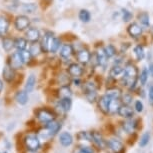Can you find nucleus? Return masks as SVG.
<instances>
[{"label": "nucleus", "mask_w": 153, "mask_h": 153, "mask_svg": "<svg viewBox=\"0 0 153 153\" xmlns=\"http://www.w3.org/2000/svg\"><path fill=\"white\" fill-rule=\"evenodd\" d=\"M138 70L137 67L132 63H128L123 69L122 73V82L123 85L127 86L129 89H134L137 83Z\"/></svg>", "instance_id": "nucleus-1"}, {"label": "nucleus", "mask_w": 153, "mask_h": 153, "mask_svg": "<svg viewBox=\"0 0 153 153\" xmlns=\"http://www.w3.org/2000/svg\"><path fill=\"white\" fill-rule=\"evenodd\" d=\"M24 143L29 151L35 152L40 148V141L34 134H29L24 138Z\"/></svg>", "instance_id": "nucleus-2"}, {"label": "nucleus", "mask_w": 153, "mask_h": 153, "mask_svg": "<svg viewBox=\"0 0 153 153\" xmlns=\"http://www.w3.org/2000/svg\"><path fill=\"white\" fill-rule=\"evenodd\" d=\"M83 91L89 102H94L97 99L96 86L94 85L93 82H86L83 86Z\"/></svg>", "instance_id": "nucleus-3"}, {"label": "nucleus", "mask_w": 153, "mask_h": 153, "mask_svg": "<svg viewBox=\"0 0 153 153\" xmlns=\"http://www.w3.org/2000/svg\"><path fill=\"white\" fill-rule=\"evenodd\" d=\"M30 25V19L27 16L20 15L15 19V28L18 31H23L27 29Z\"/></svg>", "instance_id": "nucleus-4"}, {"label": "nucleus", "mask_w": 153, "mask_h": 153, "mask_svg": "<svg viewBox=\"0 0 153 153\" xmlns=\"http://www.w3.org/2000/svg\"><path fill=\"white\" fill-rule=\"evenodd\" d=\"M107 146L113 153H125V148L122 142L117 139H110L107 141Z\"/></svg>", "instance_id": "nucleus-5"}, {"label": "nucleus", "mask_w": 153, "mask_h": 153, "mask_svg": "<svg viewBox=\"0 0 153 153\" xmlns=\"http://www.w3.org/2000/svg\"><path fill=\"white\" fill-rule=\"evenodd\" d=\"M37 118L40 122L42 123H48L50 121H52L54 119V115L51 113L50 111L46 110V109H40V110L37 111Z\"/></svg>", "instance_id": "nucleus-6"}, {"label": "nucleus", "mask_w": 153, "mask_h": 153, "mask_svg": "<svg viewBox=\"0 0 153 153\" xmlns=\"http://www.w3.org/2000/svg\"><path fill=\"white\" fill-rule=\"evenodd\" d=\"M90 136H91V141H93L95 145H96L97 147H99L100 149H103L107 146V142L103 139L102 135H101L99 132H97V131L91 132Z\"/></svg>", "instance_id": "nucleus-7"}, {"label": "nucleus", "mask_w": 153, "mask_h": 153, "mask_svg": "<svg viewBox=\"0 0 153 153\" xmlns=\"http://www.w3.org/2000/svg\"><path fill=\"white\" fill-rule=\"evenodd\" d=\"M127 31H128L129 35L133 38H138L142 35V32H143V28L141 25H139L138 23H131L130 25L127 28Z\"/></svg>", "instance_id": "nucleus-8"}, {"label": "nucleus", "mask_w": 153, "mask_h": 153, "mask_svg": "<svg viewBox=\"0 0 153 153\" xmlns=\"http://www.w3.org/2000/svg\"><path fill=\"white\" fill-rule=\"evenodd\" d=\"M24 64L23 60L20 55V52H15L12 54V56L10 57V67H12L14 70L16 69H20Z\"/></svg>", "instance_id": "nucleus-9"}, {"label": "nucleus", "mask_w": 153, "mask_h": 153, "mask_svg": "<svg viewBox=\"0 0 153 153\" xmlns=\"http://www.w3.org/2000/svg\"><path fill=\"white\" fill-rule=\"evenodd\" d=\"M46 129H47L48 133L50 136H54L59 132V130L61 129V123H59L58 121L52 120L50 122L46 123Z\"/></svg>", "instance_id": "nucleus-10"}, {"label": "nucleus", "mask_w": 153, "mask_h": 153, "mask_svg": "<svg viewBox=\"0 0 153 153\" xmlns=\"http://www.w3.org/2000/svg\"><path fill=\"white\" fill-rule=\"evenodd\" d=\"M68 73L70 76L78 78L83 74V68L78 63H71L68 67Z\"/></svg>", "instance_id": "nucleus-11"}, {"label": "nucleus", "mask_w": 153, "mask_h": 153, "mask_svg": "<svg viewBox=\"0 0 153 153\" xmlns=\"http://www.w3.org/2000/svg\"><path fill=\"white\" fill-rule=\"evenodd\" d=\"M110 100H111V98L108 97L106 94L101 96L99 98V100H98V107H99V109L104 114H108V106H109Z\"/></svg>", "instance_id": "nucleus-12"}, {"label": "nucleus", "mask_w": 153, "mask_h": 153, "mask_svg": "<svg viewBox=\"0 0 153 153\" xmlns=\"http://www.w3.org/2000/svg\"><path fill=\"white\" fill-rule=\"evenodd\" d=\"M117 113L123 118H131L134 115V110H133V108L130 107L129 105L123 104L119 107Z\"/></svg>", "instance_id": "nucleus-13"}, {"label": "nucleus", "mask_w": 153, "mask_h": 153, "mask_svg": "<svg viewBox=\"0 0 153 153\" xmlns=\"http://www.w3.org/2000/svg\"><path fill=\"white\" fill-rule=\"evenodd\" d=\"M138 123H139V119L128 120L123 123L122 127L127 133H133L134 130H136V129L139 128V127H138Z\"/></svg>", "instance_id": "nucleus-14"}, {"label": "nucleus", "mask_w": 153, "mask_h": 153, "mask_svg": "<svg viewBox=\"0 0 153 153\" xmlns=\"http://www.w3.org/2000/svg\"><path fill=\"white\" fill-rule=\"evenodd\" d=\"M91 59V54L87 50V49H81L78 51L77 53V60L79 61V63L81 64H87Z\"/></svg>", "instance_id": "nucleus-15"}, {"label": "nucleus", "mask_w": 153, "mask_h": 153, "mask_svg": "<svg viewBox=\"0 0 153 153\" xmlns=\"http://www.w3.org/2000/svg\"><path fill=\"white\" fill-rule=\"evenodd\" d=\"M107 60H108V57H107V55H106L104 49L100 48L99 50L96 52V62H97V64L104 67V66H106V64H107Z\"/></svg>", "instance_id": "nucleus-16"}, {"label": "nucleus", "mask_w": 153, "mask_h": 153, "mask_svg": "<svg viewBox=\"0 0 153 153\" xmlns=\"http://www.w3.org/2000/svg\"><path fill=\"white\" fill-rule=\"evenodd\" d=\"M26 38L30 42H37L40 39V32L36 28H29L26 31Z\"/></svg>", "instance_id": "nucleus-17"}, {"label": "nucleus", "mask_w": 153, "mask_h": 153, "mask_svg": "<svg viewBox=\"0 0 153 153\" xmlns=\"http://www.w3.org/2000/svg\"><path fill=\"white\" fill-rule=\"evenodd\" d=\"M121 106V101L117 98H111L108 106V114H115L118 112V109Z\"/></svg>", "instance_id": "nucleus-18"}, {"label": "nucleus", "mask_w": 153, "mask_h": 153, "mask_svg": "<svg viewBox=\"0 0 153 153\" xmlns=\"http://www.w3.org/2000/svg\"><path fill=\"white\" fill-rule=\"evenodd\" d=\"M59 141L62 146L68 147L73 142V137H72V135L70 133H68V132H63V133L60 134Z\"/></svg>", "instance_id": "nucleus-19"}, {"label": "nucleus", "mask_w": 153, "mask_h": 153, "mask_svg": "<svg viewBox=\"0 0 153 153\" xmlns=\"http://www.w3.org/2000/svg\"><path fill=\"white\" fill-rule=\"evenodd\" d=\"M60 56L64 59H68L70 58V56L73 54V47L70 44H64L61 46V49H60Z\"/></svg>", "instance_id": "nucleus-20"}, {"label": "nucleus", "mask_w": 153, "mask_h": 153, "mask_svg": "<svg viewBox=\"0 0 153 153\" xmlns=\"http://www.w3.org/2000/svg\"><path fill=\"white\" fill-rule=\"evenodd\" d=\"M3 77L7 82H11L15 77V72L12 67H10V65L5 66L3 69Z\"/></svg>", "instance_id": "nucleus-21"}, {"label": "nucleus", "mask_w": 153, "mask_h": 153, "mask_svg": "<svg viewBox=\"0 0 153 153\" xmlns=\"http://www.w3.org/2000/svg\"><path fill=\"white\" fill-rule=\"evenodd\" d=\"M15 100L20 105H25L28 102V94L26 91H18L15 95Z\"/></svg>", "instance_id": "nucleus-22"}, {"label": "nucleus", "mask_w": 153, "mask_h": 153, "mask_svg": "<svg viewBox=\"0 0 153 153\" xmlns=\"http://www.w3.org/2000/svg\"><path fill=\"white\" fill-rule=\"evenodd\" d=\"M71 106H72V100L70 97L61 98V100H60V108L63 111L68 112L71 109Z\"/></svg>", "instance_id": "nucleus-23"}, {"label": "nucleus", "mask_w": 153, "mask_h": 153, "mask_svg": "<svg viewBox=\"0 0 153 153\" xmlns=\"http://www.w3.org/2000/svg\"><path fill=\"white\" fill-rule=\"evenodd\" d=\"M35 84H36L35 76H34V75H30V76L27 78L26 85H25V91H26L27 93H30V92H32L34 87H35Z\"/></svg>", "instance_id": "nucleus-24"}, {"label": "nucleus", "mask_w": 153, "mask_h": 153, "mask_svg": "<svg viewBox=\"0 0 153 153\" xmlns=\"http://www.w3.org/2000/svg\"><path fill=\"white\" fill-rule=\"evenodd\" d=\"M9 28V22L5 17L0 16V35H5Z\"/></svg>", "instance_id": "nucleus-25"}, {"label": "nucleus", "mask_w": 153, "mask_h": 153, "mask_svg": "<svg viewBox=\"0 0 153 153\" xmlns=\"http://www.w3.org/2000/svg\"><path fill=\"white\" fill-rule=\"evenodd\" d=\"M52 38H53V36L49 33H47L44 36V38H43V40H42V43L40 44L41 45V49L44 51V52H48V48H49V45H50Z\"/></svg>", "instance_id": "nucleus-26"}, {"label": "nucleus", "mask_w": 153, "mask_h": 153, "mask_svg": "<svg viewBox=\"0 0 153 153\" xmlns=\"http://www.w3.org/2000/svg\"><path fill=\"white\" fill-rule=\"evenodd\" d=\"M105 94L107 95L108 97H110V98H117V99H120L121 95H122L120 89L119 88H116V87H113V88L108 89V90L106 91Z\"/></svg>", "instance_id": "nucleus-27"}, {"label": "nucleus", "mask_w": 153, "mask_h": 153, "mask_svg": "<svg viewBox=\"0 0 153 153\" xmlns=\"http://www.w3.org/2000/svg\"><path fill=\"white\" fill-rule=\"evenodd\" d=\"M59 47H60V41H59V39H57V38H55V37H53L52 40H51L50 45H49L48 52L55 53L56 51L59 49Z\"/></svg>", "instance_id": "nucleus-28"}, {"label": "nucleus", "mask_w": 153, "mask_h": 153, "mask_svg": "<svg viewBox=\"0 0 153 153\" xmlns=\"http://www.w3.org/2000/svg\"><path fill=\"white\" fill-rule=\"evenodd\" d=\"M14 46H15L18 51L24 50V49H26L27 41L24 38H17L14 40Z\"/></svg>", "instance_id": "nucleus-29"}, {"label": "nucleus", "mask_w": 153, "mask_h": 153, "mask_svg": "<svg viewBox=\"0 0 153 153\" xmlns=\"http://www.w3.org/2000/svg\"><path fill=\"white\" fill-rule=\"evenodd\" d=\"M41 51H42L41 45L38 44L37 42H32V44L30 45V49H29V52L31 53V55L37 56V55H39Z\"/></svg>", "instance_id": "nucleus-30"}, {"label": "nucleus", "mask_w": 153, "mask_h": 153, "mask_svg": "<svg viewBox=\"0 0 153 153\" xmlns=\"http://www.w3.org/2000/svg\"><path fill=\"white\" fill-rule=\"evenodd\" d=\"M134 54L136 56V59L138 61H141L144 56H145V52H144V48L142 45H137L136 47L134 48Z\"/></svg>", "instance_id": "nucleus-31"}, {"label": "nucleus", "mask_w": 153, "mask_h": 153, "mask_svg": "<svg viewBox=\"0 0 153 153\" xmlns=\"http://www.w3.org/2000/svg\"><path fill=\"white\" fill-rule=\"evenodd\" d=\"M123 69L119 64H116V65H114L113 67H112L110 69V76L111 77H113V78H115V77H117V76H120V75H122L123 73Z\"/></svg>", "instance_id": "nucleus-32"}, {"label": "nucleus", "mask_w": 153, "mask_h": 153, "mask_svg": "<svg viewBox=\"0 0 153 153\" xmlns=\"http://www.w3.org/2000/svg\"><path fill=\"white\" fill-rule=\"evenodd\" d=\"M138 20L140 21L141 25L144 27H149V15L146 12H142L138 15Z\"/></svg>", "instance_id": "nucleus-33"}, {"label": "nucleus", "mask_w": 153, "mask_h": 153, "mask_svg": "<svg viewBox=\"0 0 153 153\" xmlns=\"http://www.w3.org/2000/svg\"><path fill=\"white\" fill-rule=\"evenodd\" d=\"M71 89L68 87V86H62L59 90V96L61 98H65V97H71Z\"/></svg>", "instance_id": "nucleus-34"}, {"label": "nucleus", "mask_w": 153, "mask_h": 153, "mask_svg": "<svg viewBox=\"0 0 153 153\" xmlns=\"http://www.w3.org/2000/svg\"><path fill=\"white\" fill-rule=\"evenodd\" d=\"M90 18H91V15H90V12H89L88 10L82 9L79 12V19L81 20L82 22H89Z\"/></svg>", "instance_id": "nucleus-35"}, {"label": "nucleus", "mask_w": 153, "mask_h": 153, "mask_svg": "<svg viewBox=\"0 0 153 153\" xmlns=\"http://www.w3.org/2000/svg\"><path fill=\"white\" fill-rule=\"evenodd\" d=\"M19 52H20V55H21V58L23 60V62L24 63L30 62L31 58H32V55H31V53L29 52V50L24 49V50H21V51H19Z\"/></svg>", "instance_id": "nucleus-36"}, {"label": "nucleus", "mask_w": 153, "mask_h": 153, "mask_svg": "<svg viewBox=\"0 0 153 153\" xmlns=\"http://www.w3.org/2000/svg\"><path fill=\"white\" fill-rule=\"evenodd\" d=\"M103 49H104V51H105V53H106V55H107L108 58H111V57L115 56V54H116V48L111 44L107 45L105 48H103Z\"/></svg>", "instance_id": "nucleus-37"}, {"label": "nucleus", "mask_w": 153, "mask_h": 153, "mask_svg": "<svg viewBox=\"0 0 153 153\" xmlns=\"http://www.w3.org/2000/svg\"><path fill=\"white\" fill-rule=\"evenodd\" d=\"M2 46H3L4 50L10 51L14 46V40L11 38H5L3 40V42H2Z\"/></svg>", "instance_id": "nucleus-38"}, {"label": "nucleus", "mask_w": 153, "mask_h": 153, "mask_svg": "<svg viewBox=\"0 0 153 153\" xmlns=\"http://www.w3.org/2000/svg\"><path fill=\"white\" fill-rule=\"evenodd\" d=\"M149 140H150V133L149 132H145V133L142 135V137L140 138L139 146L140 147H145L147 144H148Z\"/></svg>", "instance_id": "nucleus-39"}, {"label": "nucleus", "mask_w": 153, "mask_h": 153, "mask_svg": "<svg viewBox=\"0 0 153 153\" xmlns=\"http://www.w3.org/2000/svg\"><path fill=\"white\" fill-rule=\"evenodd\" d=\"M139 79H140V83L141 85H145L147 80H148V70L146 68H143L142 71L140 73V76H139Z\"/></svg>", "instance_id": "nucleus-40"}, {"label": "nucleus", "mask_w": 153, "mask_h": 153, "mask_svg": "<svg viewBox=\"0 0 153 153\" xmlns=\"http://www.w3.org/2000/svg\"><path fill=\"white\" fill-rule=\"evenodd\" d=\"M77 138H78L79 140H87V141H91L90 133H87V132H85V131L79 132L78 135H77Z\"/></svg>", "instance_id": "nucleus-41"}, {"label": "nucleus", "mask_w": 153, "mask_h": 153, "mask_svg": "<svg viewBox=\"0 0 153 153\" xmlns=\"http://www.w3.org/2000/svg\"><path fill=\"white\" fill-rule=\"evenodd\" d=\"M23 9L28 13H32V12H34V10L36 9V6H35V4H33V3L25 4L24 6H23Z\"/></svg>", "instance_id": "nucleus-42"}, {"label": "nucleus", "mask_w": 153, "mask_h": 153, "mask_svg": "<svg viewBox=\"0 0 153 153\" xmlns=\"http://www.w3.org/2000/svg\"><path fill=\"white\" fill-rule=\"evenodd\" d=\"M122 18L124 21H129V20L132 18V13L129 12L128 10L123 9L122 10Z\"/></svg>", "instance_id": "nucleus-43"}, {"label": "nucleus", "mask_w": 153, "mask_h": 153, "mask_svg": "<svg viewBox=\"0 0 153 153\" xmlns=\"http://www.w3.org/2000/svg\"><path fill=\"white\" fill-rule=\"evenodd\" d=\"M122 96V95H121ZM131 101H132V96L130 94H124L123 96H122V102H123V104H125V105H129L131 103Z\"/></svg>", "instance_id": "nucleus-44"}, {"label": "nucleus", "mask_w": 153, "mask_h": 153, "mask_svg": "<svg viewBox=\"0 0 153 153\" xmlns=\"http://www.w3.org/2000/svg\"><path fill=\"white\" fill-rule=\"evenodd\" d=\"M135 110L137 112H142L143 111V103L141 102L140 100H137L136 102H135Z\"/></svg>", "instance_id": "nucleus-45"}, {"label": "nucleus", "mask_w": 153, "mask_h": 153, "mask_svg": "<svg viewBox=\"0 0 153 153\" xmlns=\"http://www.w3.org/2000/svg\"><path fill=\"white\" fill-rule=\"evenodd\" d=\"M148 98H149L150 104L153 106V85H151L149 87V90H148Z\"/></svg>", "instance_id": "nucleus-46"}, {"label": "nucleus", "mask_w": 153, "mask_h": 153, "mask_svg": "<svg viewBox=\"0 0 153 153\" xmlns=\"http://www.w3.org/2000/svg\"><path fill=\"white\" fill-rule=\"evenodd\" d=\"M80 152L81 153H94L93 152V150H92L90 147H84V146H82L81 148H80Z\"/></svg>", "instance_id": "nucleus-47"}, {"label": "nucleus", "mask_w": 153, "mask_h": 153, "mask_svg": "<svg viewBox=\"0 0 153 153\" xmlns=\"http://www.w3.org/2000/svg\"><path fill=\"white\" fill-rule=\"evenodd\" d=\"M135 139H137V134H136V133H134V132H133V138L130 137V138L128 139V141H127V142H128L129 145H133V144L135 143V141H136Z\"/></svg>", "instance_id": "nucleus-48"}, {"label": "nucleus", "mask_w": 153, "mask_h": 153, "mask_svg": "<svg viewBox=\"0 0 153 153\" xmlns=\"http://www.w3.org/2000/svg\"><path fill=\"white\" fill-rule=\"evenodd\" d=\"M148 72L150 73V75L153 77V63H151V64L149 65V67H148Z\"/></svg>", "instance_id": "nucleus-49"}, {"label": "nucleus", "mask_w": 153, "mask_h": 153, "mask_svg": "<svg viewBox=\"0 0 153 153\" xmlns=\"http://www.w3.org/2000/svg\"><path fill=\"white\" fill-rule=\"evenodd\" d=\"M2 88H3V83H2V81L0 80V92H1Z\"/></svg>", "instance_id": "nucleus-50"}, {"label": "nucleus", "mask_w": 153, "mask_h": 153, "mask_svg": "<svg viewBox=\"0 0 153 153\" xmlns=\"http://www.w3.org/2000/svg\"><path fill=\"white\" fill-rule=\"evenodd\" d=\"M152 28H153V27H152Z\"/></svg>", "instance_id": "nucleus-51"}]
</instances>
